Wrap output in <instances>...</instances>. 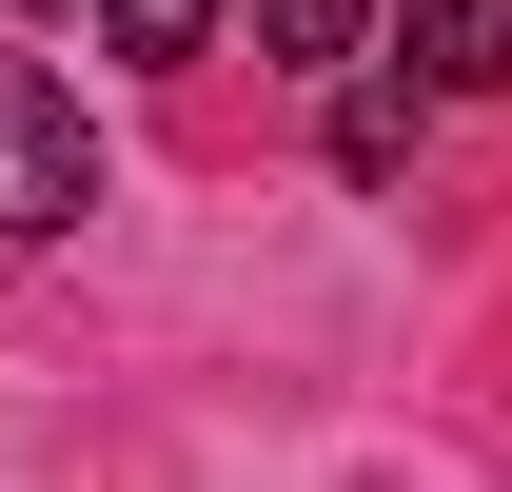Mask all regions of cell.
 I'll use <instances>...</instances> for the list:
<instances>
[{
	"label": "cell",
	"mask_w": 512,
	"mask_h": 492,
	"mask_svg": "<svg viewBox=\"0 0 512 492\" xmlns=\"http://www.w3.org/2000/svg\"><path fill=\"white\" fill-rule=\"evenodd\" d=\"M99 40H119V60H197V40H217V0H99Z\"/></svg>",
	"instance_id": "5b68a950"
},
{
	"label": "cell",
	"mask_w": 512,
	"mask_h": 492,
	"mask_svg": "<svg viewBox=\"0 0 512 492\" xmlns=\"http://www.w3.org/2000/svg\"><path fill=\"white\" fill-rule=\"evenodd\" d=\"M256 40H276V60H355V40H375V0H256Z\"/></svg>",
	"instance_id": "277c9868"
},
{
	"label": "cell",
	"mask_w": 512,
	"mask_h": 492,
	"mask_svg": "<svg viewBox=\"0 0 512 492\" xmlns=\"http://www.w3.org/2000/svg\"><path fill=\"white\" fill-rule=\"evenodd\" d=\"M394 158H414V99L355 79V99H335V178H394Z\"/></svg>",
	"instance_id": "3957f363"
},
{
	"label": "cell",
	"mask_w": 512,
	"mask_h": 492,
	"mask_svg": "<svg viewBox=\"0 0 512 492\" xmlns=\"http://www.w3.org/2000/svg\"><path fill=\"white\" fill-rule=\"evenodd\" d=\"M99 217V119L0 40V237H79Z\"/></svg>",
	"instance_id": "6da1fadb"
},
{
	"label": "cell",
	"mask_w": 512,
	"mask_h": 492,
	"mask_svg": "<svg viewBox=\"0 0 512 492\" xmlns=\"http://www.w3.org/2000/svg\"><path fill=\"white\" fill-rule=\"evenodd\" d=\"M414 60L453 99H512V0H414Z\"/></svg>",
	"instance_id": "7a4b0ae2"
}]
</instances>
